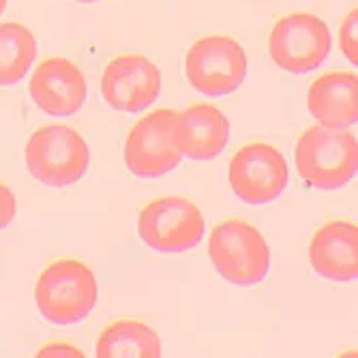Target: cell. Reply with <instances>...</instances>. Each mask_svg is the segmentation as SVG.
Returning <instances> with one entry per match:
<instances>
[{
    "label": "cell",
    "instance_id": "obj_1",
    "mask_svg": "<svg viewBox=\"0 0 358 358\" xmlns=\"http://www.w3.org/2000/svg\"><path fill=\"white\" fill-rule=\"evenodd\" d=\"M301 178L315 189H339L358 172V142L345 129L307 127L294 148Z\"/></svg>",
    "mask_w": 358,
    "mask_h": 358
},
{
    "label": "cell",
    "instance_id": "obj_2",
    "mask_svg": "<svg viewBox=\"0 0 358 358\" xmlns=\"http://www.w3.org/2000/svg\"><path fill=\"white\" fill-rule=\"evenodd\" d=\"M208 255L215 271L238 287L257 285L271 271V247L264 234L243 219H225L213 227Z\"/></svg>",
    "mask_w": 358,
    "mask_h": 358
},
{
    "label": "cell",
    "instance_id": "obj_3",
    "mask_svg": "<svg viewBox=\"0 0 358 358\" xmlns=\"http://www.w3.org/2000/svg\"><path fill=\"white\" fill-rule=\"evenodd\" d=\"M99 301V283L94 273L80 259H56L39 275L35 303L41 315L58 324L82 322Z\"/></svg>",
    "mask_w": 358,
    "mask_h": 358
},
{
    "label": "cell",
    "instance_id": "obj_4",
    "mask_svg": "<svg viewBox=\"0 0 358 358\" xmlns=\"http://www.w3.org/2000/svg\"><path fill=\"white\" fill-rule=\"evenodd\" d=\"M24 161L35 180L48 187H69L86 174L90 150L86 140L71 127L48 124L28 138Z\"/></svg>",
    "mask_w": 358,
    "mask_h": 358
},
{
    "label": "cell",
    "instance_id": "obj_5",
    "mask_svg": "<svg viewBox=\"0 0 358 358\" xmlns=\"http://www.w3.org/2000/svg\"><path fill=\"white\" fill-rule=\"evenodd\" d=\"M185 78L204 96L232 94L247 78V54L230 35L202 37L185 54Z\"/></svg>",
    "mask_w": 358,
    "mask_h": 358
},
{
    "label": "cell",
    "instance_id": "obj_6",
    "mask_svg": "<svg viewBox=\"0 0 358 358\" xmlns=\"http://www.w3.org/2000/svg\"><path fill=\"white\" fill-rule=\"evenodd\" d=\"M182 159L178 114L157 110L140 118L124 142V164L138 178H159L172 172Z\"/></svg>",
    "mask_w": 358,
    "mask_h": 358
},
{
    "label": "cell",
    "instance_id": "obj_7",
    "mask_svg": "<svg viewBox=\"0 0 358 358\" xmlns=\"http://www.w3.org/2000/svg\"><path fill=\"white\" fill-rule=\"evenodd\" d=\"M204 215L182 195H164L142 206L138 234L144 245L159 253H185L204 238Z\"/></svg>",
    "mask_w": 358,
    "mask_h": 358
},
{
    "label": "cell",
    "instance_id": "obj_8",
    "mask_svg": "<svg viewBox=\"0 0 358 358\" xmlns=\"http://www.w3.org/2000/svg\"><path fill=\"white\" fill-rule=\"evenodd\" d=\"M331 30L320 15L296 11L279 17L268 35V54L287 73H309L331 54Z\"/></svg>",
    "mask_w": 358,
    "mask_h": 358
},
{
    "label": "cell",
    "instance_id": "obj_9",
    "mask_svg": "<svg viewBox=\"0 0 358 358\" xmlns=\"http://www.w3.org/2000/svg\"><path fill=\"white\" fill-rule=\"evenodd\" d=\"M227 178L238 200L262 206L275 202L285 191L289 170L279 148L266 142H251L232 155Z\"/></svg>",
    "mask_w": 358,
    "mask_h": 358
},
{
    "label": "cell",
    "instance_id": "obj_10",
    "mask_svg": "<svg viewBox=\"0 0 358 358\" xmlns=\"http://www.w3.org/2000/svg\"><path fill=\"white\" fill-rule=\"evenodd\" d=\"M161 92V71L142 54H120L112 58L101 76L103 101L127 114L144 112Z\"/></svg>",
    "mask_w": 358,
    "mask_h": 358
},
{
    "label": "cell",
    "instance_id": "obj_11",
    "mask_svg": "<svg viewBox=\"0 0 358 358\" xmlns=\"http://www.w3.org/2000/svg\"><path fill=\"white\" fill-rule=\"evenodd\" d=\"M30 96L50 116H71L86 101L88 84L69 58H48L35 69L28 84Z\"/></svg>",
    "mask_w": 358,
    "mask_h": 358
},
{
    "label": "cell",
    "instance_id": "obj_12",
    "mask_svg": "<svg viewBox=\"0 0 358 358\" xmlns=\"http://www.w3.org/2000/svg\"><path fill=\"white\" fill-rule=\"evenodd\" d=\"M309 264L315 275L329 281H356L358 277V230L343 219L317 227L309 243Z\"/></svg>",
    "mask_w": 358,
    "mask_h": 358
},
{
    "label": "cell",
    "instance_id": "obj_13",
    "mask_svg": "<svg viewBox=\"0 0 358 358\" xmlns=\"http://www.w3.org/2000/svg\"><path fill=\"white\" fill-rule=\"evenodd\" d=\"M358 78L352 71H331L315 78L307 90V110L317 124L348 129L358 120Z\"/></svg>",
    "mask_w": 358,
    "mask_h": 358
},
{
    "label": "cell",
    "instance_id": "obj_14",
    "mask_svg": "<svg viewBox=\"0 0 358 358\" xmlns=\"http://www.w3.org/2000/svg\"><path fill=\"white\" fill-rule=\"evenodd\" d=\"M178 131L182 157L208 161L225 150L230 140V120L210 103H195L178 114Z\"/></svg>",
    "mask_w": 358,
    "mask_h": 358
},
{
    "label": "cell",
    "instance_id": "obj_15",
    "mask_svg": "<svg viewBox=\"0 0 358 358\" xmlns=\"http://www.w3.org/2000/svg\"><path fill=\"white\" fill-rule=\"evenodd\" d=\"M159 335L144 322L116 320L101 331L94 345L96 358H159Z\"/></svg>",
    "mask_w": 358,
    "mask_h": 358
},
{
    "label": "cell",
    "instance_id": "obj_16",
    "mask_svg": "<svg viewBox=\"0 0 358 358\" xmlns=\"http://www.w3.org/2000/svg\"><path fill=\"white\" fill-rule=\"evenodd\" d=\"M35 58L37 39L30 28L17 22L0 24V86L22 82Z\"/></svg>",
    "mask_w": 358,
    "mask_h": 358
},
{
    "label": "cell",
    "instance_id": "obj_17",
    "mask_svg": "<svg viewBox=\"0 0 358 358\" xmlns=\"http://www.w3.org/2000/svg\"><path fill=\"white\" fill-rule=\"evenodd\" d=\"M356 20H358V11L356 7L350 9V13L345 15L341 28H339V48L343 52V56L352 62L358 64V48H356Z\"/></svg>",
    "mask_w": 358,
    "mask_h": 358
},
{
    "label": "cell",
    "instance_id": "obj_18",
    "mask_svg": "<svg viewBox=\"0 0 358 358\" xmlns=\"http://www.w3.org/2000/svg\"><path fill=\"white\" fill-rule=\"evenodd\" d=\"M15 213H17V200L13 191L5 182H0V230H5L15 219Z\"/></svg>",
    "mask_w": 358,
    "mask_h": 358
},
{
    "label": "cell",
    "instance_id": "obj_19",
    "mask_svg": "<svg viewBox=\"0 0 358 358\" xmlns=\"http://www.w3.org/2000/svg\"><path fill=\"white\" fill-rule=\"evenodd\" d=\"M39 358H82L84 352L71 343H64V341H54V343H48V345H41L37 350Z\"/></svg>",
    "mask_w": 358,
    "mask_h": 358
},
{
    "label": "cell",
    "instance_id": "obj_20",
    "mask_svg": "<svg viewBox=\"0 0 358 358\" xmlns=\"http://www.w3.org/2000/svg\"><path fill=\"white\" fill-rule=\"evenodd\" d=\"M7 3H9V0H0V15H3V11L7 9Z\"/></svg>",
    "mask_w": 358,
    "mask_h": 358
},
{
    "label": "cell",
    "instance_id": "obj_21",
    "mask_svg": "<svg viewBox=\"0 0 358 358\" xmlns=\"http://www.w3.org/2000/svg\"><path fill=\"white\" fill-rule=\"evenodd\" d=\"M78 3H96V0H78Z\"/></svg>",
    "mask_w": 358,
    "mask_h": 358
}]
</instances>
